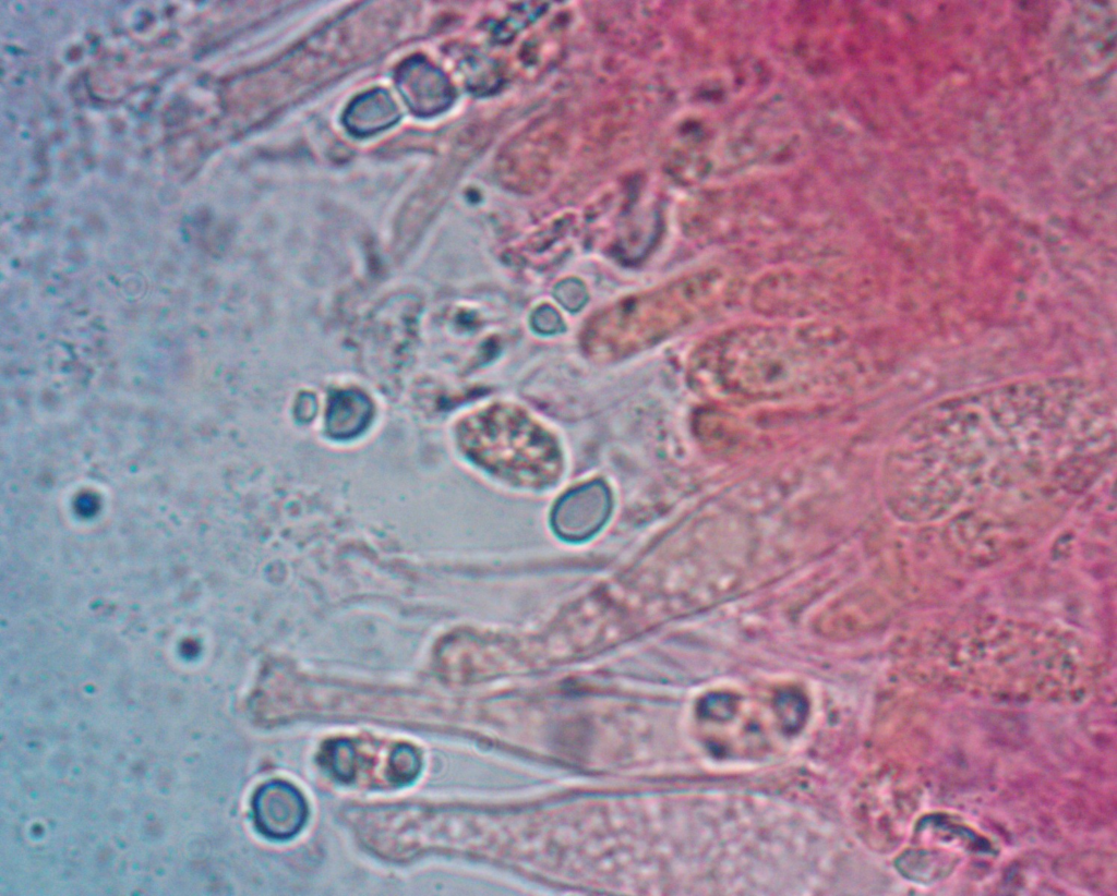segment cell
I'll list each match as a JSON object with an SVG mask.
<instances>
[{"mask_svg":"<svg viewBox=\"0 0 1117 896\" xmlns=\"http://www.w3.org/2000/svg\"><path fill=\"white\" fill-rule=\"evenodd\" d=\"M744 334L705 350L698 365L704 383L736 395L776 393L810 370L812 350L801 339L772 329Z\"/></svg>","mask_w":1117,"mask_h":896,"instance_id":"6da1fadb","label":"cell"},{"mask_svg":"<svg viewBox=\"0 0 1117 896\" xmlns=\"http://www.w3.org/2000/svg\"><path fill=\"white\" fill-rule=\"evenodd\" d=\"M253 812L261 833L284 840L302 828L308 818V806L298 788L286 782L273 780L256 791Z\"/></svg>","mask_w":1117,"mask_h":896,"instance_id":"7a4b0ae2","label":"cell"}]
</instances>
